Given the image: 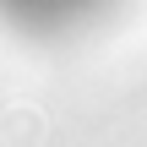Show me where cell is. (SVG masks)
Masks as SVG:
<instances>
[{"mask_svg": "<svg viewBox=\"0 0 147 147\" xmlns=\"http://www.w3.org/2000/svg\"><path fill=\"white\" fill-rule=\"evenodd\" d=\"M115 0H0V22L27 38H65L98 22Z\"/></svg>", "mask_w": 147, "mask_h": 147, "instance_id": "1", "label": "cell"}]
</instances>
